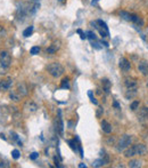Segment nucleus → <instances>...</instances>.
I'll list each match as a JSON object with an SVG mask.
<instances>
[{
  "label": "nucleus",
  "mask_w": 148,
  "mask_h": 168,
  "mask_svg": "<svg viewBox=\"0 0 148 168\" xmlns=\"http://www.w3.org/2000/svg\"><path fill=\"white\" fill-rule=\"evenodd\" d=\"M47 71L49 72V74L54 78H59L60 76L64 74V66L58 63V62H55V63H50V64L47 66Z\"/></svg>",
  "instance_id": "1"
},
{
  "label": "nucleus",
  "mask_w": 148,
  "mask_h": 168,
  "mask_svg": "<svg viewBox=\"0 0 148 168\" xmlns=\"http://www.w3.org/2000/svg\"><path fill=\"white\" fill-rule=\"evenodd\" d=\"M132 142V138H131V136L130 135H122L121 136V138L119 140V143H117V146H116V149L119 152H121V151H124V150L127 149V148H129L130 144Z\"/></svg>",
  "instance_id": "2"
},
{
  "label": "nucleus",
  "mask_w": 148,
  "mask_h": 168,
  "mask_svg": "<svg viewBox=\"0 0 148 168\" xmlns=\"http://www.w3.org/2000/svg\"><path fill=\"white\" fill-rule=\"evenodd\" d=\"M0 63L4 65L6 69H8L12 64V57L9 55V53L6 51H1L0 52Z\"/></svg>",
  "instance_id": "3"
},
{
  "label": "nucleus",
  "mask_w": 148,
  "mask_h": 168,
  "mask_svg": "<svg viewBox=\"0 0 148 168\" xmlns=\"http://www.w3.org/2000/svg\"><path fill=\"white\" fill-rule=\"evenodd\" d=\"M97 23L99 24V26H96L97 29L99 30V33H100V36L103 37V38H105V37H108L110 36V31H108V28H107V25H106V23L105 22H103V21H97Z\"/></svg>",
  "instance_id": "4"
},
{
  "label": "nucleus",
  "mask_w": 148,
  "mask_h": 168,
  "mask_svg": "<svg viewBox=\"0 0 148 168\" xmlns=\"http://www.w3.org/2000/svg\"><path fill=\"white\" fill-rule=\"evenodd\" d=\"M133 149H135V155H145L148 152L146 145H145V144H141V143L133 145Z\"/></svg>",
  "instance_id": "5"
},
{
  "label": "nucleus",
  "mask_w": 148,
  "mask_h": 168,
  "mask_svg": "<svg viewBox=\"0 0 148 168\" xmlns=\"http://www.w3.org/2000/svg\"><path fill=\"white\" fill-rule=\"evenodd\" d=\"M119 66H120V69H121L122 71L128 72V71H130V69H131V63H130L125 57H122L120 59V62H119Z\"/></svg>",
  "instance_id": "6"
},
{
  "label": "nucleus",
  "mask_w": 148,
  "mask_h": 168,
  "mask_svg": "<svg viewBox=\"0 0 148 168\" xmlns=\"http://www.w3.org/2000/svg\"><path fill=\"white\" fill-rule=\"evenodd\" d=\"M138 70L139 72H141V74L147 76L148 74V62L147 61H140L138 63Z\"/></svg>",
  "instance_id": "7"
},
{
  "label": "nucleus",
  "mask_w": 148,
  "mask_h": 168,
  "mask_svg": "<svg viewBox=\"0 0 148 168\" xmlns=\"http://www.w3.org/2000/svg\"><path fill=\"white\" fill-rule=\"evenodd\" d=\"M13 86V80L8 79V80H2L0 81V91H8L10 87Z\"/></svg>",
  "instance_id": "8"
},
{
  "label": "nucleus",
  "mask_w": 148,
  "mask_h": 168,
  "mask_svg": "<svg viewBox=\"0 0 148 168\" xmlns=\"http://www.w3.org/2000/svg\"><path fill=\"white\" fill-rule=\"evenodd\" d=\"M124 84L127 86V88H137V80L135 78H125L124 79Z\"/></svg>",
  "instance_id": "9"
},
{
  "label": "nucleus",
  "mask_w": 148,
  "mask_h": 168,
  "mask_svg": "<svg viewBox=\"0 0 148 168\" xmlns=\"http://www.w3.org/2000/svg\"><path fill=\"white\" fill-rule=\"evenodd\" d=\"M17 91H18L22 96H26V95L29 94V89H27L26 85L23 84V83H21V84L17 85Z\"/></svg>",
  "instance_id": "10"
},
{
  "label": "nucleus",
  "mask_w": 148,
  "mask_h": 168,
  "mask_svg": "<svg viewBox=\"0 0 148 168\" xmlns=\"http://www.w3.org/2000/svg\"><path fill=\"white\" fill-rule=\"evenodd\" d=\"M102 129H103L104 133H106V134H110V133H112V125H110L108 121L103 120V121H102Z\"/></svg>",
  "instance_id": "11"
},
{
  "label": "nucleus",
  "mask_w": 148,
  "mask_h": 168,
  "mask_svg": "<svg viewBox=\"0 0 148 168\" xmlns=\"http://www.w3.org/2000/svg\"><path fill=\"white\" fill-rule=\"evenodd\" d=\"M102 84H103V89L105 91V93L108 94L110 91V86H112L110 81L108 79H104V80H102Z\"/></svg>",
  "instance_id": "12"
},
{
  "label": "nucleus",
  "mask_w": 148,
  "mask_h": 168,
  "mask_svg": "<svg viewBox=\"0 0 148 168\" xmlns=\"http://www.w3.org/2000/svg\"><path fill=\"white\" fill-rule=\"evenodd\" d=\"M25 109L29 112H35V111L38 110V105L35 103H33V102H27L25 104Z\"/></svg>",
  "instance_id": "13"
},
{
  "label": "nucleus",
  "mask_w": 148,
  "mask_h": 168,
  "mask_svg": "<svg viewBox=\"0 0 148 168\" xmlns=\"http://www.w3.org/2000/svg\"><path fill=\"white\" fill-rule=\"evenodd\" d=\"M107 162H108V159L100 158V159H97V160H95L94 164H92V166H94V167H102V166H104V165H105V164H107Z\"/></svg>",
  "instance_id": "14"
},
{
  "label": "nucleus",
  "mask_w": 148,
  "mask_h": 168,
  "mask_svg": "<svg viewBox=\"0 0 148 168\" xmlns=\"http://www.w3.org/2000/svg\"><path fill=\"white\" fill-rule=\"evenodd\" d=\"M131 22H133L137 25H142V24H144L142 19H140L138 15H135V14H131Z\"/></svg>",
  "instance_id": "15"
},
{
  "label": "nucleus",
  "mask_w": 148,
  "mask_h": 168,
  "mask_svg": "<svg viewBox=\"0 0 148 168\" xmlns=\"http://www.w3.org/2000/svg\"><path fill=\"white\" fill-rule=\"evenodd\" d=\"M142 166V161L141 160H138V159H133V160H130L129 162V167L131 168H138Z\"/></svg>",
  "instance_id": "16"
},
{
  "label": "nucleus",
  "mask_w": 148,
  "mask_h": 168,
  "mask_svg": "<svg viewBox=\"0 0 148 168\" xmlns=\"http://www.w3.org/2000/svg\"><path fill=\"white\" fill-rule=\"evenodd\" d=\"M137 95V88H128V91L125 93V97L130 100L132 97H135Z\"/></svg>",
  "instance_id": "17"
},
{
  "label": "nucleus",
  "mask_w": 148,
  "mask_h": 168,
  "mask_svg": "<svg viewBox=\"0 0 148 168\" xmlns=\"http://www.w3.org/2000/svg\"><path fill=\"white\" fill-rule=\"evenodd\" d=\"M124 155H125L127 158H131V157H135V149H133V146H131V148H127L125 152H124Z\"/></svg>",
  "instance_id": "18"
},
{
  "label": "nucleus",
  "mask_w": 148,
  "mask_h": 168,
  "mask_svg": "<svg viewBox=\"0 0 148 168\" xmlns=\"http://www.w3.org/2000/svg\"><path fill=\"white\" fill-rule=\"evenodd\" d=\"M21 94H19L18 91H12L10 93V95H9V97H10V100H13L14 102H18L19 100H21Z\"/></svg>",
  "instance_id": "19"
},
{
  "label": "nucleus",
  "mask_w": 148,
  "mask_h": 168,
  "mask_svg": "<svg viewBox=\"0 0 148 168\" xmlns=\"http://www.w3.org/2000/svg\"><path fill=\"white\" fill-rule=\"evenodd\" d=\"M120 16L122 17L124 21H131V14L128 13V12H125V10H121L120 12Z\"/></svg>",
  "instance_id": "20"
},
{
  "label": "nucleus",
  "mask_w": 148,
  "mask_h": 168,
  "mask_svg": "<svg viewBox=\"0 0 148 168\" xmlns=\"http://www.w3.org/2000/svg\"><path fill=\"white\" fill-rule=\"evenodd\" d=\"M60 88H63V89H68V88H70V79H68V78H65V79L62 80Z\"/></svg>",
  "instance_id": "21"
},
{
  "label": "nucleus",
  "mask_w": 148,
  "mask_h": 168,
  "mask_svg": "<svg viewBox=\"0 0 148 168\" xmlns=\"http://www.w3.org/2000/svg\"><path fill=\"white\" fill-rule=\"evenodd\" d=\"M32 32H33V26H29L27 29H25V30H24V32H23V36L27 38V37H30V36L32 34Z\"/></svg>",
  "instance_id": "22"
},
{
  "label": "nucleus",
  "mask_w": 148,
  "mask_h": 168,
  "mask_svg": "<svg viewBox=\"0 0 148 168\" xmlns=\"http://www.w3.org/2000/svg\"><path fill=\"white\" fill-rule=\"evenodd\" d=\"M138 108H139V101H133V102L131 103V105H130V109L132 111H135Z\"/></svg>",
  "instance_id": "23"
},
{
  "label": "nucleus",
  "mask_w": 148,
  "mask_h": 168,
  "mask_svg": "<svg viewBox=\"0 0 148 168\" xmlns=\"http://www.w3.org/2000/svg\"><path fill=\"white\" fill-rule=\"evenodd\" d=\"M57 48H58V47L52 45L50 47H49V48H47V54H54V53L57 51Z\"/></svg>",
  "instance_id": "24"
},
{
  "label": "nucleus",
  "mask_w": 148,
  "mask_h": 168,
  "mask_svg": "<svg viewBox=\"0 0 148 168\" xmlns=\"http://www.w3.org/2000/svg\"><path fill=\"white\" fill-rule=\"evenodd\" d=\"M141 117L145 119H148V108H142L141 109Z\"/></svg>",
  "instance_id": "25"
},
{
  "label": "nucleus",
  "mask_w": 148,
  "mask_h": 168,
  "mask_svg": "<svg viewBox=\"0 0 148 168\" xmlns=\"http://www.w3.org/2000/svg\"><path fill=\"white\" fill-rule=\"evenodd\" d=\"M88 96H89V98H90V101L92 102V103L96 104V105L98 104V102L96 101V98H95V97H94V95H92V91H88Z\"/></svg>",
  "instance_id": "26"
},
{
  "label": "nucleus",
  "mask_w": 148,
  "mask_h": 168,
  "mask_svg": "<svg viewBox=\"0 0 148 168\" xmlns=\"http://www.w3.org/2000/svg\"><path fill=\"white\" fill-rule=\"evenodd\" d=\"M30 53H31L32 55H37V54L40 53V48L37 47V46H35V47H32V48H31V51H30Z\"/></svg>",
  "instance_id": "27"
},
{
  "label": "nucleus",
  "mask_w": 148,
  "mask_h": 168,
  "mask_svg": "<svg viewBox=\"0 0 148 168\" xmlns=\"http://www.w3.org/2000/svg\"><path fill=\"white\" fill-rule=\"evenodd\" d=\"M19 155H19V151H18V150L15 149V150H13V151H12V157H13L14 159H18Z\"/></svg>",
  "instance_id": "28"
},
{
  "label": "nucleus",
  "mask_w": 148,
  "mask_h": 168,
  "mask_svg": "<svg viewBox=\"0 0 148 168\" xmlns=\"http://www.w3.org/2000/svg\"><path fill=\"white\" fill-rule=\"evenodd\" d=\"M87 36H88V38L90 39V40H96V36H95V33L92 32V31H88Z\"/></svg>",
  "instance_id": "29"
},
{
  "label": "nucleus",
  "mask_w": 148,
  "mask_h": 168,
  "mask_svg": "<svg viewBox=\"0 0 148 168\" xmlns=\"http://www.w3.org/2000/svg\"><path fill=\"white\" fill-rule=\"evenodd\" d=\"M38 157H39L38 152H32V153L30 155V159H31V160H35V159H37Z\"/></svg>",
  "instance_id": "30"
},
{
  "label": "nucleus",
  "mask_w": 148,
  "mask_h": 168,
  "mask_svg": "<svg viewBox=\"0 0 148 168\" xmlns=\"http://www.w3.org/2000/svg\"><path fill=\"white\" fill-rule=\"evenodd\" d=\"M6 68L4 66V65L0 63V74H4V73H6Z\"/></svg>",
  "instance_id": "31"
},
{
  "label": "nucleus",
  "mask_w": 148,
  "mask_h": 168,
  "mask_svg": "<svg viewBox=\"0 0 148 168\" xmlns=\"http://www.w3.org/2000/svg\"><path fill=\"white\" fill-rule=\"evenodd\" d=\"M77 33H79V34H80V37H81V39H85V38H87V36H85V34H84V33L82 32V31H81V30H80V29H79V30H77Z\"/></svg>",
  "instance_id": "32"
},
{
  "label": "nucleus",
  "mask_w": 148,
  "mask_h": 168,
  "mask_svg": "<svg viewBox=\"0 0 148 168\" xmlns=\"http://www.w3.org/2000/svg\"><path fill=\"white\" fill-rule=\"evenodd\" d=\"M102 114H103V109H102V108H99V109H98V112H97V117L99 118Z\"/></svg>",
  "instance_id": "33"
},
{
  "label": "nucleus",
  "mask_w": 148,
  "mask_h": 168,
  "mask_svg": "<svg viewBox=\"0 0 148 168\" xmlns=\"http://www.w3.org/2000/svg\"><path fill=\"white\" fill-rule=\"evenodd\" d=\"M113 105H114V108H116V109H120V105H119V103H117L116 101H114V103H113Z\"/></svg>",
  "instance_id": "34"
},
{
  "label": "nucleus",
  "mask_w": 148,
  "mask_h": 168,
  "mask_svg": "<svg viewBox=\"0 0 148 168\" xmlns=\"http://www.w3.org/2000/svg\"><path fill=\"white\" fill-rule=\"evenodd\" d=\"M8 165H5V162H0V167H7Z\"/></svg>",
  "instance_id": "35"
},
{
  "label": "nucleus",
  "mask_w": 148,
  "mask_h": 168,
  "mask_svg": "<svg viewBox=\"0 0 148 168\" xmlns=\"http://www.w3.org/2000/svg\"><path fill=\"white\" fill-rule=\"evenodd\" d=\"M79 167H80V168H85V167H87V166H85V164H80V165H79Z\"/></svg>",
  "instance_id": "36"
},
{
  "label": "nucleus",
  "mask_w": 148,
  "mask_h": 168,
  "mask_svg": "<svg viewBox=\"0 0 148 168\" xmlns=\"http://www.w3.org/2000/svg\"><path fill=\"white\" fill-rule=\"evenodd\" d=\"M147 87H148V83H147Z\"/></svg>",
  "instance_id": "37"
}]
</instances>
